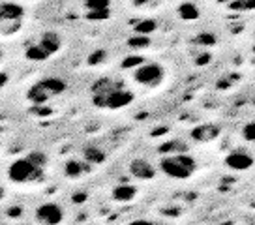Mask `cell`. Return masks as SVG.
<instances>
[{
  "mask_svg": "<svg viewBox=\"0 0 255 225\" xmlns=\"http://www.w3.org/2000/svg\"><path fill=\"white\" fill-rule=\"evenodd\" d=\"M90 92H92V104L100 109L117 111V109H124L133 102L131 90H128L122 81H117L113 77L98 79L92 85Z\"/></svg>",
  "mask_w": 255,
  "mask_h": 225,
  "instance_id": "obj_1",
  "label": "cell"
},
{
  "mask_svg": "<svg viewBox=\"0 0 255 225\" xmlns=\"http://www.w3.org/2000/svg\"><path fill=\"white\" fill-rule=\"evenodd\" d=\"M159 171L175 180H188L197 171V161L190 154H169L159 160Z\"/></svg>",
  "mask_w": 255,
  "mask_h": 225,
  "instance_id": "obj_2",
  "label": "cell"
},
{
  "mask_svg": "<svg viewBox=\"0 0 255 225\" xmlns=\"http://www.w3.org/2000/svg\"><path fill=\"white\" fill-rule=\"evenodd\" d=\"M64 90H66V81H62L60 77H43L26 90V100L40 107L51 102L53 98L60 96Z\"/></svg>",
  "mask_w": 255,
  "mask_h": 225,
  "instance_id": "obj_3",
  "label": "cell"
},
{
  "mask_svg": "<svg viewBox=\"0 0 255 225\" xmlns=\"http://www.w3.org/2000/svg\"><path fill=\"white\" fill-rule=\"evenodd\" d=\"M8 180L13 184H32L43 180V169L36 167L28 158L13 160L8 167Z\"/></svg>",
  "mask_w": 255,
  "mask_h": 225,
  "instance_id": "obj_4",
  "label": "cell"
},
{
  "mask_svg": "<svg viewBox=\"0 0 255 225\" xmlns=\"http://www.w3.org/2000/svg\"><path fill=\"white\" fill-rule=\"evenodd\" d=\"M165 77V70L158 62H143L133 70V81L141 87L156 89Z\"/></svg>",
  "mask_w": 255,
  "mask_h": 225,
  "instance_id": "obj_5",
  "label": "cell"
},
{
  "mask_svg": "<svg viewBox=\"0 0 255 225\" xmlns=\"http://www.w3.org/2000/svg\"><path fill=\"white\" fill-rule=\"evenodd\" d=\"M34 218L40 225H60L64 222V209L55 201L43 203L36 209Z\"/></svg>",
  "mask_w": 255,
  "mask_h": 225,
  "instance_id": "obj_6",
  "label": "cell"
},
{
  "mask_svg": "<svg viewBox=\"0 0 255 225\" xmlns=\"http://www.w3.org/2000/svg\"><path fill=\"white\" fill-rule=\"evenodd\" d=\"M128 171H129V175L135 178V180H141V182L154 180V177H156V167H154L148 160H144V158H135V160H131Z\"/></svg>",
  "mask_w": 255,
  "mask_h": 225,
  "instance_id": "obj_7",
  "label": "cell"
},
{
  "mask_svg": "<svg viewBox=\"0 0 255 225\" xmlns=\"http://www.w3.org/2000/svg\"><path fill=\"white\" fill-rule=\"evenodd\" d=\"M225 165L235 169V171H246V169L254 167V158L244 150H233V152L227 154Z\"/></svg>",
  "mask_w": 255,
  "mask_h": 225,
  "instance_id": "obj_8",
  "label": "cell"
},
{
  "mask_svg": "<svg viewBox=\"0 0 255 225\" xmlns=\"http://www.w3.org/2000/svg\"><path fill=\"white\" fill-rule=\"evenodd\" d=\"M218 133H220V128L214 124H199L197 128L191 129V139L197 143H208V141H214Z\"/></svg>",
  "mask_w": 255,
  "mask_h": 225,
  "instance_id": "obj_9",
  "label": "cell"
},
{
  "mask_svg": "<svg viewBox=\"0 0 255 225\" xmlns=\"http://www.w3.org/2000/svg\"><path fill=\"white\" fill-rule=\"evenodd\" d=\"M90 171H92V167L83 160H68L64 163V175L68 178H81Z\"/></svg>",
  "mask_w": 255,
  "mask_h": 225,
  "instance_id": "obj_10",
  "label": "cell"
},
{
  "mask_svg": "<svg viewBox=\"0 0 255 225\" xmlns=\"http://www.w3.org/2000/svg\"><path fill=\"white\" fill-rule=\"evenodd\" d=\"M38 43L43 47V51H45L49 56H53L58 49L62 47V40H60V36H58L56 32H43L40 36Z\"/></svg>",
  "mask_w": 255,
  "mask_h": 225,
  "instance_id": "obj_11",
  "label": "cell"
},
{
  "mask_svg": "<svg viewBox=\"0 0 255 225\" xmlns=\"http://www.w3.org/2000/svg\"><path fill=\"white\" fill-rule=\"evenodd\" d=\"M105 160H107V154H105L102 148H98V146H94V145L83 148V161H87L90 167H92V165H102Z\"/></svg>",
  "mask_w": 255,
  "mask_h": 225,
  "instance_id": "obj_12",
  "label": "cell"
},
{
  "mask_svg": "<svg viewBox=\"0 0 255 225\" xmlns=\"http://www.w3.org/2000/svg\"><path fill=\"white\" fill-rule=\"evenodd\" d=\"M113 199L119 203H128V201H133L137 195V188L131 184H119L115 190H113Z\"/></svg>",
  "mask_w": 255,
  "mask_h": 225,
  "instance_id": "obj_13",
  "label": "cell"
},
{
  "mask_svg": "<svg viewBox=\"0 0 255 225\" xmlns=\"http://www.w3.org/2000/svg\"><path fill=\"white\" fill-rule=\"evenodd\" d=\"M24 56H26L28 60H32V62H43V60H47L49 58V55L43 51V47H41L40 43H32V45H28L26 51H24Z\"/></svg>",
  "mask_w": 255,
  "mask_h": 225,
  "instance_id": "obj_14",
  "label": "cell"
},
{
  "mask_svg": "<svg viewBox=\"0 0 255 225\" xmlns=\"http://www.w3.org/2000/svg\"><path fill=\"white\" fill-rule=\"evenodd\" d=\"M88 13H98V11H107L109 9V2L105 0H92V2H87L85 4Z\"/></svg>",
  "mask_w": 255,
  "mask_h": 225,
  "instance_id": "obj_15",
  "label": "cell"
},
{
  "mask_svg": "<svg viewBox=\"0 0 255 225\" xmlns=\"http://www.w3.org/2000/svg\"><path fill=\"white\" fill-rule=\"evenodd\" d=\"M178 13H180L182 19H195V17H199V9L195 8L193 4H182L178 8Z\"/></svg>",
  "mask_w": 255,
  "mask_h": 225,
  "instance_id": "obj_16",
  "label": "cell"
},
{
  "mask_svg": "<svg viewBox=\"0 0 255 225\" xmlns=\"http://www.w3.org/2000/svg\"><path fill=\"white\" fill-rule=\"evenodd\" d=\"M26 158H28L36 167H40V169H45V165H47V156H45L43 152H40V150H34V152H30Z\"/></svg>",
  "mask_w": 255,
  "mask_h": 225,
  "instance_id": "obj_17",
  "label": "cell"
},
{
  "mask_svg": "<svg viewBox=\"0 0 255 225\" xmlns=\"http://www.w3.org/2000/svg\"><path fill=\"white\" fill-rule=\"evenodd\" d=\"M154 30H156V23L150 21V19H148V21H143V23H139L135 26V32L139 34V36H144V38H146V34L154 32Z\"/></svg>",
  "mask_w": 255,
  "mask_h": 225,
  "instance_id": "obj_18",
  "label": "cell"
},
{
  "mask_svg": "<svg viewBox=\"0 0 255 225\" xmlns=\"http://www.w3.org/2000/svg\"><path fill=\"white\" fill-rule=\"evenodd\" d=\"M242 137L246 139L248 143H255V122H248L246 126L242 128Z\"/></svg>",
  "mask_w": 255,
  "mask_h": 225,
  "instance_id": "obj_19",
  "label": "cell"
},
{
  "mask_svg": "<svg viewBox=\"0 0 255 225\" xmlns=\"http://www.w3.org/2000/svg\"><path fill=\"white\" fill-rule=\"evenodd\" d=\"M146 43H148L146 38H135V40L129 41V45H131V47H135V45H146Z\"/></svg>",
  "mask_w": 255,
  "mask_h": 225,
  "instance_id": "obj_20",
  "label": "cell"
},
{
  "mask_svg": "<svg viewBox=\"0 0 255 225\" xmlns=\"http://www.w3.org/2000/svg\"><path fill=\"white\" fill-rule=\"evenodd\" d=\"M126 225H154L152 222H148V220H133V222H129V224Z\"/></svg>",
  "mask_w": 255,
  "mask_h": 225,
  "instance_id": "obj_21",
  "label": "cell"
},
{
  "mask_svg": "<svg viewBox=\"0 0 255 225\" xmlns=\"http://www.w3.org/2000/svg\"><path fill=\"white\" fill-rule=\"evenodd\" d=\"M21 212H23V209L21 207H17V209H9V216H21Z\"/></svg>",
  "mask_w": 255,
  "mask_h": 225,
  "instance_id": "obj_22",
  "label": "cell"
},
{
  "mask_svg": "<svg viewBox=\"0 0 255 225\" xmlns=\"http://www.w3.org/2000/svg\"><path fill=\"white\" fill-rule=\"evenodd\" d=\"M6 81H8V75L6 73H0V85H4Z\"/></svg>",
  "mask_w": 255,
  "mask_h": 225,
  "instance_id": "obj_23",
  "label": "cell"
},
{
  "mask_svg": "<svg viewBox=\"0 0 255 225\" xmlns=\"http://www.w3.org/2000/svg\"><path fill=\"white\" fill-rule=\"evenodd\" d=\"M0 225H4V224H0Z\"/></svg>",
  "mask_w": 255,
  "mask_h": 225,
  "instance_id": "obj_24",
  "label": "cell"
}]
</instances>
